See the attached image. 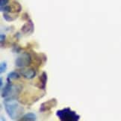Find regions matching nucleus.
I'll use <instances>...</instances> for the list:
<instances>
[{
  "instance_id": "obj_1",
  "label": "nucleus",
  "mask_w": 121,
  "mask_h": 121,
  "mask_svg": "<svg viewBox=\"0 0 121 121\" xmlns=\"http://www.w3.org/2000/svg\"><path fill=\"white\" fill-rule=\"evenodd\" d=\"M4 106L8 115L12 120H20L24 109L16 98H6L4 100Z\"/></svg>"
},
{
  "instance_id": "obj_2",
  "label": "nucleus",
  "mask_w": 121,
  "mask_h": 121,
  "mask_svg": "<svg viewBox=\"0 0 121 121\" xmlns=\"http://www.w3.org/2000/svg\"><path fill=\"white\" fill-rule=\"evenodd\" d=\"M7 84L4 86V89L2 90V98H16L17 95L20 94L21 87L18 85H13L11 81L9 78H7Z\"/></svg>"
},
{
  "instance_id": "obj_3",
  "label": "nucleus",
  "mask_w": 121,
  "mask_h": 121,
  "mask_svg": "<svg viewBox=\"0 0 121 121\" xmlns=\"http://www.w3.org/2000/svg\"><path fill=\"white\" fill-rule=\"evenodd\" d=\"M56 116L61 121H78L80 116L72 111L70 108H64L56 111Z\"/></svg>"
},
{
  "instance_id": "obj_4",
  "label": "nucleus",
  "mask_w": 121,
  "mask_h": 121,
  "mask_svg": "<svg viewBox=\"0 0 121 121\" xmlns=\"http://www.w3.org/2000/svg\"><path fill=\"white\" fill-rule=\"evenodd\" d=\"M31 64V55L27 53H22L20 56L18 57L15 60V64L17 67L19 68H24L26 67L30 66Z\"/></svg>"
},
{
  "instance_id": "obj_5",
  "label": "nucleus",
  "mask_w": 121,
  "mask_h": 121,
  "mask_svg": "<svg viewBox=\"0 0 121 121\" xmlns=\"http://www.w3.org/2000/svg\"><path fill=\"white\" fill-rule=\"evenodd\" d=\"M58 105V101L55 98H52L46 102H43L40 107V112H46V111H50L52 108H55Z\"/></svg>"
},
{
  "instance_id": "obj_6",
  "label": "nucleus",
  "mask_w": 121,
  "mask_h": 121,
  "mask_svg": "<svg viewBox=\"0 0 121 121\" xmlns=\"http://www.w3.org/2000/svg\"><path fill=\"white\" fill-rule=\"evenodd\" d=\"M35 26L32 20L30 19L28 20L21 28V31L26 35H31L34 32Z\"/></svg>"
},
{
  "instance_id": "obj_7",
  "label": "nucleus",
  "mask_w": 121,
  "mask_h": 121,
  "mask_svg": "<svg viewBox=\"0 0 121 121\" xmlns=\"http://www.w3.org/2000/svg\"><path fill=\"white\" fill-rule=\"evenodd\" d=\"M46 81H47V74H46V72H43L39 77V82L38 84H36L35 86L41 90H45L46 85Z\"/></svg>"
},
{
  "instance_id": "obj_8",
  "label": "nucleus",
  "mask_w": 121,
  "mask_h": 121,
  "mask_svg": "<svg viewBox=\"0 0 121 121\" xmlns=\"http://www.w3.org/2000/svg\"><path fill=\"white\" fill-rule=\"evenodd\" d=\"M20 73L23 77H25L26 78H29V79L33 78L36 75V72L34 69H20Z\"/></svg>"
},
{
  "instance_id": "obj_9",
  "label": "nucleus",
  "mask_w": 121,
  "mask_h": 121,
  "mask_svg": "<svg viewBox=\"0 0 121 121\" xmlns=\"http://www.w3.org/2000/svg\"><path fill=\"white\" fill-rule=\"evenodd\" d=\"M17 13H13V12H8V13H3V18L8 22H12L16 20L18 18Z\"/></svg>"
},
{
  "instance_id": "obj_10",
  "label": "nucleus",
  "mask_w": 121,
  "mask_h": 121,
  "mask_svg": "<svg viewBox=\"0 0 121 121\" xmlns=\"http://www.w3.org/2000/svg\"><path fill=\"white\" fill-rule=\"evenodd\" d=\"M11 7L12 12H13V13H20L22 11L21 4L17 1H13L11 4Z\"/></svg>"
},
{
  "instance_id": "obj_11",
  "label": "nucleus",
  "mask_w": 121,
  "mask_h": 121,
  "mask_svg": "<svg viewBox=\"0 0 121 121\" xmlns=\"http://www.w3.org/2000/svg\"><path fill=\"white\" fill-rule=\"evenodd\" d=\"M37 120L36 115L34 113H28L20 118V120L23 121H34Z\"/></svg>"
},
{
  "instance_id": "obj_12",
  "label": "nucleus",
  "mask_w": 121,
  "mask_h": 121,
  "mask_svg": "<svg viewBox=\"0 0 121 121\" xmlns=\"http://www.w3.org/2000/svg\"><path fill=\"white\" fill-rule=\"evenodd\" d=\"M20 77V75L18 73L13 71L8 73L7 78H9V79H18Z\"/></svg>"
},
{
  "instance_id": "obj_13",
  "label": "nucleus",
  "mask_w": 121,
  "mask_h": 121,
  "mask_svg": "<svg viewBox=\"0 0 121 121\" xmlns=\"http://www.w3.org/2000/svg\"><path fill=\"white\" fill-rule=\"evenodd\" d=\"M7 69V64L6 62H2L1 64V66H0V73H4Z\"/></svg>"
},
{
  "instance_id": "obj_14",
  "label": "nucleus",
  "mask_w": 121,
  "mask_h": 121,
  "mask_svg": "<svg viewBox=\"0 0 121 121\" xmlns=\"http://www.w3.org/2000/svg\"><path fill=\"white\" fill-rule=\"evenodd\" d=\"M9 0H0V8H2L4 6L8 5Z\"/></svg>"
},
{
  "instance_id": "obj_15",
  "label": "nucleus",
  "mask_w": 121,
  "mask_h": 121,
  "mask_svg": "<svg viewBox=\"0 0 121 121\" xmlns=\"http://www.w3.org/2000/svg\"><path fill=\"white\" fill-rule=\"evenodd\" d=\"M22 20H26V21H28L29 20H30L29 14H28L27 13H22Z\"/></svg>"
},
{
  "instance_id": "obj_16",
  "label": "nucleus",
  "mask_w": 121,
  "mask_h": 121,
  "mask_svg": "<svg viewBox=\"0 0 121 121\" xmlns=\"http://www.w3.org/2000/svg\"><path fill=\"white\" fill-rule=\"evenodd\" d=\"M4 40H5V35L4 34H1V36H0V41H1V46L2 47L3 46V42H4Z\"/></svg>"
},
{
  "instance_id": "obj_17",
  "label": "nucleus",
  "mask_w": 121,
  "mask_h": 121,
  "mask_svg": "<svg viewBox=\"0 0 121 121\" xmlns=\"http://www.w3.org/2000/svg\"><path fill=\"white\" fill-rule=\"evenodd\" d=\"M2 85H3V82H2V78H0V87H1V90L2 89Z\"/></svg>"
}]
</instances>
